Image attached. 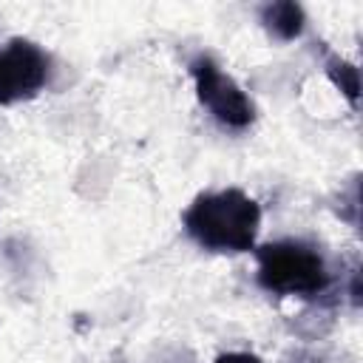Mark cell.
<instances>
[{
  "mask_svg": "<svg viewBox=\"0 0 363 363\" xmlns=\"http://www.w3.org/2000/svg\"><path fill=\"white\" fill-rule=\"evenodd\" d=\"M187 235L210 252H250L261 230V207L244 190H210L184 210Z\"/></svg>",
  "mask_w": 363,
  "mask_h": 363,
  "instance_id": "6da1fadb",
  "label": "cell"
},
{
  "mask_svg": "<svg viewBox=\"0 0 363 363\" xmlns=\"http://www.w3.org/2000/svg\"><path fill=\"white\" fill-rule=\"evenodd\" d=\"M258 286L269 295L312 298L329 286V267L323 252L301 238H281L255 250Z\"/></svg>",
  "mask_w": 363,
  "mask_h": 363,
  "instance_id": "7a4b0ae2",
  "label": "cell"
},
{
  "mask_svg": "<svg viewBox=\"0 0 363 363\" xmlns=\"http://www.w3.org/2000/svg\"><path fill=\"white\" fill-rule=\"evenodd\" d=\"M190 77L196 82V94L199 102L210 111V116L230 128V130H244L252 125L255 119V108L250 102V96L238 88V82L221 71V65L207 57V54H196L190 60Z\"/></svg>",
  "mask_w": 363,
  "mask_h": 363,
  "instance_id": "3957f363",
  "label": "cell"
},
{
  "mask_svg": "<svg viewBox=\"0 0 363 363\" xmlns=\"http://www.w3.org/2000/svg\"><path fill=\"white\" fill-rule=\"evenodd\" d=\"M51 79V57L31 40L14 37L0 48V105L37 96Z\"/></svg>",
  "mask_w": 363,
  "mask_h": 363,
  "instance_id": "277c9868",
  "label": "cell"
},
{
  "mask_svg": "<svg viewBox=\"0 0 363 363\" xmlns=\"http://www.w3.org/2000/svg\"><path fill=\"white\" fill-rule=\"evenodd\" d=\"M261 23H264V28H267L272 37L289 43V40L301 37V31H303V26H306V14H303V9H301L298 3H292V0H278V3H267V6L261 9Z\"/></svg>",
  "mask_w": 363,
  "mask_h": 363,
  "instance_id": "5b68a950",
  "label": "cell"
},
{
  "mask_svg": "<svg viewBox=\"0 0 363 363\" xmlns=\"http://www.w3.org/2000/svg\"><path fill=\"white\" fill-rule=\"evenodd\" d=\"M326 74L332 79V85L349 99L352 108H357V99H360V82H357V68L340 57H329L326 60Z\"/></svg>",
  "mask_w": 363,
  "mask_h": 363,
  "instance_id": "8992f818",
  "label": "cell"
},
{
  "mask_svg": "<svg viewBox=\"0 0 363 363\" xmlns=\"http://www.w3.org/2000/svg\"><path fill=\"white\" fill-rule=\"evenodd\" d=\"M213 363H264V360L258 354H250V352H224Z\"/></svg>",
  "mask_w": 363,
  "mask_h": 363,
  "instance_id": "52a82bcc",
  "label": "cell"
},
{
  "mask_svg": "<svg viewBox=\"0 0 363 363\" xmlns=\"http://www.w3.org/2000/svg\"><path fill=\"white\" fill-rule=\"evenodd\" d=\"M295 363H320V360H315V357H303V354H301Z\"/></svg>",
  "mask_w": 363,
  "mask_h": 363,
  "instance_id": "ba28073f",
  "label": "cell"
}]
</instances>
